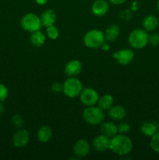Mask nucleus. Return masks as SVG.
Listing matches in <instances>:
<instances>
[{
    "instance_id": "1",
    "label": "nucleus",
    "mask_w": 159,
    "mask_h": 160,
    "mask_svg": "<svg viewBox=\"0 0 159 160\" xmlns=\"http://www.w3.org/2000/svg\"><path fill=\"white\" fill-rule=\"evenodd\" d=\"M109 149L118 156H125L129 154L132 149V140L126 135L116 134L110 139Z\"/></svg>"
},
{
    "instance_id": "2",
    "label": "nucleus",
    "mask_w": 159,
    "mask_h": 160,
    "mask_svg": "<svg viewBox=\"0 0 159 160\" xmlns=\"http://www.w3.org/2000/svg\"><path fill=\"white\" fill-rule=\"evenodd\" d=\"M83 117L89 124L96 126L100 125L104 120V111L98 106H87L83 112Z\"/></svg>"
},
{
    "instance_id": "3",
    "label": "nucleus",
    "mask_w": 159,
    "mask_h": 160,
    "mask_svg": "<svg viewBox=\"0 0 159 160\" xmlns=\"http://www.w3.org/2000/svg\"><path fill=\"white\" fill-rule=\"evenodd\" d=\"M129 43L136 49L143 48L148 43L147 31L140 28L133 30L129 36Z\"/></svg>"
},
{
    "instance_id": "4",
    "label": "nucleus",
    "mask_w": 159,
    "mask_h": 160,
    "mask_svg": "<svg viewBox=\"0 0 159 160\" xmlns=\"http://www.w3.org/2000/svg\"><path fill=\"white\" fill-rule=\"evenodd\" d=\"M104 34L102 31L94 29L86 33L84 38V42L88 48H98L104 44Z\"/></svg>"
},
{
    "instance_id": "5",
    "label": "nucleus",
    "mask_w": 159,
    "mask_h": 160,
    "mask_svg": "<svg viewBox=\"0 0 159 160\" xmlns=\"http://www.w3.org/2000/svg\"><path fill=\"white\" fill-rule=\"evenodd\" d=\"M20 24L23 30L31 33L40 31L42 25L40 17L32 12L23 16L20 21Z\"/></svg>"
},
{
    "instance_id": "6",
    "label": "nucleus",
    "mask_w": 159,
    "mask_h": 160,
    "mask_svg": "<svg viewBox=\"0 0 159 160\" xmlns=\"http://www.w3.org/2000/svg\"><path fill=\"white\" fill-rule=\"evenodd\" d=\"M82 90V83L77 78H75L73 77L68 78L63 84L62 92L67 97H70V98H76L79 96Z\"/></svg>"
},
{
    "instance_id": "7",
    "label": "nucleus",
    "mask_w": 159,
    "mask_h": 160,
    "mask_svg": "<svg viewBox=\"0 0 159 160\" xmlns=\"http://www.w3.org/2000/svg\"><path fill=\"white\" fill-rule=\"evenodd\" d=\"M80 98L81 102L84 106H92L98 104L99 95L94 89L87 88L83 89L81 93L80 94Z\"/></svg>"
},
{
    "instance_id": "8",
    "label": "nucleus",
    "mask_w": 159,
    "mask_h": 160,
    "mask_svg": "<svg viewBox=\"0 0 159 160\" xmlns=\"http://www.w3.org/2000/svg\"><path fill=\"white\" fill-rule=\"evenodd\" d=\"M113 57L122 65H127L134 59V52L129 48H124L113 53Z\"/></svg>"
},
{
    "instance_id": "9",
    "label": "nucleus",
    "mask_w": 159,
    "mask_h": 160,
    "mask_svg": "<svg viewBox=\"0 0 159 160\" xmlns=\"http://www.w3.org/2000/svg\"><path fill=\"white\" fill-rule=\"evenodd\" d=\"M29 140V132L26 130L20 129L14 134L12 138V143L17 148H23L27 145Z\"/></svg>"
},
{
    "instance_id": "10",
    "label": "nucleus",
    "mask_w": 159,
    "mask_h": 160,
    "mask_svg": "<svg viewBox=\"0 0 159 160\" xmlns=\"http://www.w3.org/2000/svg\"><path fill=\"white\" fill-rule=\"evenodd\" d=\"M90 144L84 139L77 141L73 146V152L78 158L86 157L90 153Z\"/></svg>"
},
{
    "instance_id": "11",
    "label": "nucleus",
    "mask_w": 159,
    "mask_h": 160,
    "mask_svg": "<svg viewBox=\"0 0 159 160\" xmlns=\"http://www.w3.org/2000/svg\"><path fill=\"white\" fill-rule=\"evenodd\" d=\"M110 138L106 136L101 134L94 138L93 141V147L98 152H105L109 149Z\"/></svg>"
},
{
    "instance_id": "12",
    "label": "nucleus",
    "mask_w": 159,
    "mask_h": 160,
    "mask_svg": "<svg viewBox=\"0 0 159 160\" xmlns=\"http://www.w3.org/2000/svg\"><path fill=\"white\" fill-rule=\"evenodd\" d=\"M109 9V5L105 0H96L91 6V10L94 15L102 17L105 15Z\"/></svg>"
},
{
    "instance_id": "13",
    "label": "nucleus",
    "mask_w": 159,
    "mask_h": 160,
    "mask_svg": "<svg viewBox=\"0 0 159 160\" xmlns=\"http://www.w3.org/2000/svg\"><path fill=\"white\" fill-rule=\"evenodd\" d=\"M100 131H101V134L109 138H112L118 132V126H116L112 122H102L100 127Z\"/></svg>"
},
{
    "instance_id": "14",
    "label": "nucleus",
    "mask_w": 159,
    "mask_h": 160,
    "mask_svg": "<svg viewBox=\"0 0 159 160\" xmlns=\"http://www.w3.org/2000/svg\"><path fill=\"white\" fill-rule=\"evenodd\" d=\"M82 70V64L79 60L73 59L66 63L65 67V73L68 76L74 77L80 74Z\"/></svg>"
},
{
    "instance_id": "15",
    "label": "nucleus",
    "mask_w": 159,
    "mask_h": 160,
    "mask_svg": "<svg viewBox=\"0 0 159 160\" xmlns=\"http://www.w3.org/2000/svg\"><path fill=\"white\" fill-rule=\"evenodd\" d=\"M41 24L44 27H48L54 25L56 20V14L53 9H47L45 12H43L41 16Z\"/></svg>"
},
{
    "instance_id": "16",
    "label": "nucleus",
    "mask_w": 159,
    "mask_h": 160,
    "mask_svg": "<svg viewBox=\"0 0 159 160\" xmlns=\"http://www.w3.org/2000/svg\"><path fill=\"white\" fill-rule=\"evenodd\" d=\"M159 123L157 122H145L141 126V132L147 137H152L158 132Z\"/></svg>"
},
{
    "instance_id": "17",
    "label": "nucleus",
    "mask_w": 159,
    "mask_h": 160,
    "mask_svg": "<svg viewBox=\"0 0 159 160\" xmlns=\"http://www.w3.org/2000/svg\"><path fill=\"white\" fill-rule=\"evenodd\" d=\"M158 20L154 15H148L143 19V27L147 31H154L158 26Z\"/></svg>"
},
{
    "instance_id": "18",
    "label": "nucleus",
    "mask_w": 159,
    "mask_h": 160,
    "mask_svg": "<svg viewBox=\"0 0 159 160\" xmlns=\"http://www.w3.org/2000/svg\"><path fill=\"white\" fill-rule=\"evenodd\" d=\"M108 115L112 119L115 120H121L126 117V109L121 106H112L108 109Z\"/></svg>"
},
{
    "instance_id": "19",
    "label": "nucleus",
    "mask_w": 159,
    "mask_h": 160,
    "mask_svg": "<svg viewBox=\"0 0 159 160\" xmlns=\"http://www.w3.org/2000/svg\"><path fill=\"white\" fill-rule=\"evenodd\" d=\"M52 131L48 126H41L37 131V138L41 143H46L51 139Z\"/></svg>"
},
{
    "instance_id": "20",
    "label": "nucleus",
    "mask_w": 159,
    "mask_h": 160,
    "mask_svg": "<svg viewBox=\"0 0 159 160\" xmlns=\"http://www.w3.org/2000/svg\"><path fill=\"white\" fill-rule=\"evenodd\" d=\"M119 35V28L116 24H112L107 28L104 34V38L107 41L114 42Z\"/></svg>"
},
{
    "instance_id": "21",
    "label": "nucleus",
    "mask_w": 159,
    "mask_h": 160,
    "mask_svg": "<svg viewBox=\"0 0 159 160\" xmlns=\"http://www.w3.org/2000/svg\"><path fill=\"white\" fill-rule=\"evenodd\" d=\"M114 102L113 97L110 95H104L99 98L98 102V107L101 108L103 111L108 110L112 106Z\"/></svg>"
},
{
    "instance_id": "22",
    "label": "nucleus",
    "mask_w": 159,
    "mask_h": 160,
    "mask_svg": "<svg viewBox=\"0 0 159 160\" xmlns=\"http://www.w3.org/2000/svg\"><path fill=\"white\" fill-rule=\"evenodd\" d=\"M30 40H31V44L34 46L40 47L45 44V36L41 31H37L32 33V34L31 35V38H30Z\"/></svg>"
},
{
    "instance_id": "23",
    "label": "nucleus",
    "mask_w": 159,
    "mask_h": 160,
    "mask_svg": "<svg viewBox=\"0 0 159 160\" xmlns=\"http://www.w3.org/2000/svg\"><path fill=\"white\" fill-rule=\"evenodd\" d=\"M150 145L153 151L159 153V132H157L151 137Z\"/></svg>"
},
{
    "instance_id": "24",
    "label": "nucleus",
    "mask_w": 159,
    "mask_h": 160,
    "mask_svg": "<svg viewBox=\"0 0 159 160\" xmlns=\"http://www.w3.org/2000/svg\"><path fill=\"white\" fill-rule=\"evenodd\" d=\"M47 34H48L49 38L54 40V39H56L59 37V31L55 25H51V26L47 28Z\"/></svg>"
},
{
    "instance_id": "25",
    "label": "nucleus",
    "mask_w": 159,
    "mask_h": 160,
    "mask_svg": "<svg viewBox=\"0 0 159 160\" xmlns=\"http://www.w3.org/2000/svg\"><path fill=\"white\" fill-rule=\"evenodd\" d=\"M9 91L6 86L2 83H0V102H3L7 98Z\"/></svg>"
},
{
    "instance_id": "26",
    "label": "nucleus",
    "mask_w": 159,
    "mask_h": 160,
    "mask_svg": "<svg viewBox=\"0 0 159 160\" xmlns=\"http://www.w3.org/2000/svg\"><path fill=\"white\" fill-rule=\"evenodd\" d=\"M12 122L17 128H21L23 125V119L20 115H14L12 118Z\"/></svg>"
},
{
    "instance_id": "27",
    "label": "nucleus",
    "mask_w": 159,
    "mask_h": 160,
    "mask_svg": "<svg viewBox=\"0 0 159 160\" xmlns=\"http://www.w3.org/2000/svg\"><path fill=\"white\" fill-rule=\"evenodd\" d=\"M148 43L152 45H159V34L158 33H152L148 35Z\"/></svg>"
},
{
    "instance_id": "28",
    "label": "nucleus",
    "mask_w": 159,
    "mask_h": 160,
    "mask_svg": "<svg viewBox=\"0 0 159 160\" xmlns=\"http://www.w3.org/2000/svg\"><path fill=\"white\" fill-rule=\"evenodd\" d=\"M118 131L122 134H126L130 131V126L127 123H120L118 126Z\"/></svg>"
},
{
    "instance_id": "29",
    "label": "nucleus",
    "mask_w": 159,
    "mask_h": 160,
    "mask_svg": "<svg viewBox=\"0 0 159 160\" xmlns=\"http://www.w3.org/2000/svg\"><path fill=\"white\" fill-rule=\"evenodd\" d=\"M62 89H63V84L59 82L53 83L51 85V90L55 92H62Z\"/></svg>"
},
{
    "instance_id": "30",
    "label": "nucleus",
    "mask_w": 159,
    "mask_h": 160,
    "mask_svg": "<svg viewBox=\"0 0 159 160\" xmlns=\"http://www.w3.org/2000/svg\"><path fill=\"white\" fill-rule=\"evenodd\" d=\"M108 1L113 5H121L126 2V0H108Z\"/></svg>"
},
{
    "instance_id": "31",
    "label": "nucleus",
    "mask_w": 159,
    "mask_h": 160,
    "mask_svg": "<svg viewBox=\"0 0 159 160\" xmlns=\"http://www.w3.org/2000/svg\"><path fill=\"white\" fill-rule=\"evenodd\" d=\"M35 1L37 4L40 5V6H42V5L46 4V3L48 2V0H35Z\"/></svg>"
},
{
    "instance_id": "32",
    "label": "nucleus",
    "mask_w": 159,
    "mask_h": 160,
    "mask_svg": "<svg viewBox=\"0 0 159 160\" xmlns=\"http://www.w3.org/2000/svg\"><path fill=\"white\" fill-rule=\"evenodd\" d=\"M5 111V106L4 105L2 104V102H0V114L4 112Z\"/></svg>"
},
{
    "instance_id": "33",
    "label": "nucleus",
    "mask_w": 159,
    "mask_h": 160,
    "mask_svg": "<svg viewBox=\"0 0 159 160\" xmlns=\"http://www.w3.org/2000/svg\"><path fill=\"white\" fill-rule=\"evenodd\" d=\"M101 48H102V49H104V50H108V45L104 42V44L101 45Z\"/></svg>"
},
{
    "instance_id": "34",
    "label": "nucleus",
    "mask_w": 159,
    "mask_h": 160,
    "mask_svg": "<svg viewBox=\"0 0 159 160\" xmlns=\"http://www.w3.org/2000/svg\"><path fill=\"white\" fill-rule=\"evenodd\" d=\"M157 9L159 12V0H157Z\"/></svg>"
}]
</instances>
